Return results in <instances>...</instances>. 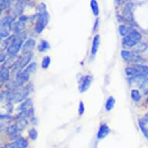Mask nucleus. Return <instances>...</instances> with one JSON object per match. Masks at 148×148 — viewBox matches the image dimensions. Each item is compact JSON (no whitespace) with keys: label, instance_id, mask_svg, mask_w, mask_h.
<instances>
[{"label":"nucleus","instance_id":"nucleus-35","mask_svg":"<svg viewBox=\"0 0 148 148\" xmlns=\"http://www.w3.org/2000/svg\"><path fill=\"white\" fill-rule=\"evenodd\" d=\"M147 102H148V97H147Z\"/></svg>","mask_w":148,"mask_h":148},{"label":"nucleus","instance_id":"nucleus-12","mask_svg":"<svg viewBox=\"0 0 148 148\" xmlns=\"http://www.w3.org/2000/svg\"><path fill=\"white\" fill-rule=\"evenodd\" d=\"M139 126L143 135L148 139V113L143 118L139 119Z\"/></svg>","mask_w":148,"mask_h":148},{"label":"nucleus","instance_id":"nucleus-29","mask_svg":"<svg viewBox=\"0 0 148 148\" xmlns=\"http://www.w3.org/2000/svg\"><path fill=\"white\" fill-rule=\"evenodd\" d=\"M84 113H85V106L82 101H80L78 104V115H82Z\"/></svg>","mask_w":148,"mask_h":148},{"label":"nucleus","instance_id":"nucleus-33","mask_svg":"<svg viewBox=\"0 0 148 148\" xmlns=\"http://www.w3.org/2000/svg\"><path fill=\"white\" fill-rule=\"evenodd\" d=\"M6 60V54L1 53V62H4Z\"/></svg>","mask_w":148,"mask_h":148},{"label":"nucleus","instance_id":"nucleus-30","mask_svg":"<svg viewBox=\"0 0 148 148\" xmlns=\"http://www.w3.org/2000/svg\"><path fill=\"white\" fill-rule=\"evenodd\" d=\"M9 35V30H6V27H2V29H1V38H3V37L6 38Z\"/></svg>","mask_w":148,"mask_h":148},{"label":"nucleus","instance_id":"nucleus-27","mask_svg":"<svg viewBox=\"0 0 148 148\" xmlns=\"http://www.w3.org/2000/svg\"><path fill=\"white\" fill-rule=\"evenodd\" d=\"M146 48H147V46H146L145 44H143L140 43V44H138L134 47V51L136 53L143 52L146 50Z\"/></svg>","mask_w":148,"mask_h":148},{"label":"nucleus","instance_id":"nucleus-10","mask_svg":"<svg viewBox=\"0 0 148 148\" xmlns=\"http://www.w3.org/2000/svg\"><path fill=\"white\" fill-rule=\"evenodd\" d=\"M6 134L8 135L10 138L14 139V140H17V139H18V138L20 137L21 130L17 127V126L16 124H13V125L9 126L8 127L6 128Z\"/></svg>","mask_w":148,"mask_h":148},{"label":"nucleus","instance_id":"nucleus-17","mask_svg":"<svg viewBox=\"0 0 148 148\" xmlns=\"http://www.w3.org/2000/svg\"><path fill=\"white\" fill-rule=\"evenodd\" d=\"M133 30V28L128 27V26H126V25H121V26H119V34L122 37H125L128 35Z\"/></svg>","mask_w":148,"mask_h":148},{"label":"nucleus","instance_id":"nucleus-15","mask_svg":"<svg viewBox=\"0 0 148 148\" xmlns=\"http://www.w3.org/2000/svg\"><path fill=\"white\" fill-rule=\"evenodd\" d=\"M99 44H100V36L97 34L94 37L93 40H92V48H91V55L94 57L96 54L99 47Z\"/></svg>","mask_w":148,"mask_h":148},{"label":"nucleus","instance_id":"nucleus-14","mask_svg":"<svg viewBox=\"0 0 148 148\" xmlns=\"http://www.w3.org/2000/svg\"><path fill=\"white\" fill-rule=\"evenodd\" d=\"M9 69L6 68V66L3 65L1 67V71H0V79H1V83H6L9 80Z\"/></svg>","mask_w":148,"mask_h":148},{"label":"nucleus","instance_id":"nucleus-6","mask_svg":"<svg viewBox=\"0 0 148 148\" xmlns=\"http://www.w3.org/2000/svg\"><path fill=\"white\" fill-rule=\"evenodd\" d=\"M32 58H33V53L32 52L27 54H23V56H22V57H19L17 60V63L15 64V65L13 68V71L16 72V74H17L18 72L23 70L25 67L28 66V64L30 63Z\"/></svg>","mask_w":148,"mask_h":148},{"label":"nucleus","instance_id":"nucleus-21","mask_svg":"<svg viewBox=\"0 0 148 148\" xmlns=\"http://www.w3.org/2000/svg\"><path fill=\"white\" fill-rule=\"evenodd\" d=\"M14 23V18L11 17H6L2 21V27H11V25Z\"/></svg>","mask_w":148,"mask_h":148},{"label":"nucleus","instance_id":"nucleus-5","mask_svg":"<svg viewBox=\"0 0 148 148\" xmlns=\"http://www.w3.org/2000/svg\"><path fill=\"white\" fill-rule=\"evenodd\" d=\"M20 113L25 117H29L31 119L34 118V108L33 102L30 99H27L23 102L19 108Z\"/></svg>","mask_w":148,"mask_h":148},{"label":"nucleus","instance_id":"nucleus-22","mask_svg":"<svg viewBox=\"0 0 148 148\" xmlns=\"http://www.w3.org/2000/svg\"><path fill=\"white\" fill-rule=\"evenodd\" d=\"M50 49V44L46 40H43L41 41V43L40 44V45L38 46V50L40 52H45L47 51V50Z\"/></svg>","mask_w":148,"mask_h":148},{"label":"nucleus","instance_id":"nucleus-3","mask_svg":"<svg viewBox=\"0 0 148 148\" xmlns=\"http://www.w3.org/2000/svg\"><path fill=\"white\" fill-rule=\"evenodd\" d=\"M125 72L126 75L129 77H137V76L146 77L148 75V66L143 64H136L134 66H130L127 67L125 69Z\"/></svg>","mask_w":148,"mask_h":148},{"label":"nucleus","instance_id":"nucleus-13","mask_svg":"<svg viewBox=\"0 0 148 148\" xmlns=\"http://www.w3.org/2000/svg\"><path fill=\"white\" fill-rule=\"evenodd\" d=\"M110 129L109 126H107L106 124H102L100 127H99V131L97 133V138L101 140L103 139L105 137H106L108 135L110 134Z\"/></svg>","mask_w":148,"mask_h":148},{"label":"nucleus","instance_id":"nucleus-23","mask_svg":"<svg viewBox=\"0 0 148 148\" xmlns=\"http://www.w3.org/2000/svg\"><path fill=\"white\" fill-rule=\"evenodd\" d=\"M140 89L141 92H143V95H147L148 94V78H146L145 79L143 80L142 84L140 85Z\"/></svg>","mask_w":148,"mask_h":148},{"label":"nucleus","instance_id":"nucleus-19","mask_svg":"<svg viewBox=\"0 0 148 148\" xmlns=\"http://www.w3.org/2000/svg\"><path fill=\"white\" fill-rule=\"evenodd\" d=\"M90 6L94 16H95V17H98L99 14V4L96 2V0H91Z\"/></svg>","mask_w":148,"mask_h":148},{"label":"nucleus","instance_id":"nucleus-4","mask_svg":"<svg viewBox=\"0 0 148 148\" xmlns=\"http://www.w3.org/2000/svg\"><path fill=\"white\" fill-rule=\"evenodd\" d=\"M141 40L142 35L133 29L128 35L123 37L122 43L125 47H133L138 44H140Z\"/></svg>","mask_w":148,"mask_h":148},{"label":"nucleus","instance_id":"nucleus-26","mask_svg":"<svg viewBox=\"0 0 148 148\" xmlns=\"http://www.w3.org/2000/svg\"><path fill=\"white\" fill-rule=\"evenodd\" d=\"M37 64L35 63V62H33V63L30 64L25 69H26L30 74H32L33 72H35L36 70H37Z\"/></svg>","mask_w":148,"mask_h":148},{"label":"nucleus","instance_id":"nucleus-25","mask_svg":"<svg viewBox=\"0 0 148 148\" xmlns=\"http://www.w3.org/2000/svg\"><path fill=\"white\" fill-rule=\"evenodd\" d=\"M50 61H51V60H50V57H48V56L44 57L41 63L42 68L44 69L48 68V67L50 66Z\"/></svg>","mask_w":148,"mask_h":148},{"label":"nucleus","instance_id":"nucleus-9","mask_svg":"<svg viewBox=\"0 0 148 148\" xmlns=\"http://www.w3.org/2000/svg\"><path fill=\"white\" fill-rule=\"evenodd\" d=\"M92 82V77L90 75H85L83 76L79 82V91L81 93H83L88 90V88L90 87L91 84Z\"/></svg>","mask_w":148,"mask_h":148},{"label":"nucleus","instance_id":"nucleus-28","mask_svg":"<svg viewBox=\"0 0 148 148\" xmlns=\"http://www.w3.org/2000/svg\"><path fill=\"white\" fill-rule=\"evenodd\" d=\"M29 137L32 140H36L38 137V133L35 129L33 128V129H30V131H29Z\"/></svg>","mask_w":148,"mask_h":148},{"label":"nucleus","instance_id":"nucleus-24","mask_svg":"<svg viewBox=\"0 0 148 148\" xmlns=\"http://www.w3.org/2000/svg\"><path fill=\"white\" fill-rule=\"evenodd\" d=\"M131 98L135 102L140 101L141 99V94H140V91L137 89H133L131 92Z\"/></svg>","mask_w":148,"mask_h":148},{"label":"nucleus","instance_id":"nucleus-11","mask_svg":"<svg viewBox=\"0 0 148 148\" xmlns=\"http://www.w3.org/2000/svg\"><path fill=\"white\" fill-rule=\"evenodd\" d=\"M35 45L36 41L33 39H28L27 41H25L24 44L23 45L22 49H21L23 54H27L32 52V50H33V49L35 47Z\"/></svg>","mask_w":148,"mask_h":148},{"label":"nucleus","instance_id":"nucleus-8","mask_svg":"<svg viewBox=\"0 0 148 148\" xmlns=\"http://www.w3.org/2000/svg\"><path fill=\"white\" fill-rule=\"evenodd\" d=\"M121 56L124 60H126L129 63H140L143 62L144 60L143 59L142 57H140V55H138L136 53L128 51V50H122L121 51Z\"/></svg>","mask_w":148,"mask_h":148},{"label":"nucleus","instance_id":"nucleus-31","mask_svg":"<svg viewBox=\"0 0 148 148\" xmlns=\"http://www.w3.org/2000/svg\"><path fill=\"white\" fill-rule=\"evenodd\" d=\"M2 148H19L17 147L16 142L10 143H8V144H6L4 147H2Z\"/></svg>","mask_w":148,"mask_h":148},{"label":"nucleus","instance_id":"nucleus-34","mask_svg":"<svg viewBox=\"0 0 148 148\" xmlns=\"http://www.w3.org/2000/svg\"><path fill=\"white\" fill-rule=\"evenodd\" d=\"M98 25H99V19H96V23H95V26H94V28H93V31H96Z\"/></svg>","mask_w":148,"mask_h":148},{"label":"nucleus","instance_id":"nucleus-20","mask_svg":"<svg viewBox=\"0 0 148 148\" xmlns=\"http://www.w3.org/2000/svg\"><path fill=\"white\" fill-rule=\"evenodd\" d=\"M15 142H16L17 147L19 148H27V140H26L25 138H23V137H19L18 139H17V140H15Z\"/></svg>","mask_w":148,"mask_h":148},{"label":"nucleus","instance_id":"nucleus-1","mask_svg":"<svg viewBox=\"0 0 148 148\" xmlns=\"http://www.w3.org/2000/svg\"><path fill=\"white\" fill-rule=\"evenodd\" d=\"M30 85L27 86H20L19 88H15L13 90H7L6 92H3L5 94V98L9 102H20L23 101L28 96L30 92Z\"/></svg>","mask_w":148,"mask_h":148},{"label":"nucleus","instance_id":"nucleus-32","mask_svg":"<svg viewBox=\"0 0 148 148\" xmlns=\"http://www.w3.org/2000/svg\"><path fill=\"white\" fill-rule=\"evenodd\" d=\"M127 1H128V0H115L116 3L119 4V5H123L124 3H126Z\"/></svg>","mask_w":148,"mask_h":148},{"label":"nucleus","instance_id":"nucleus-18","mask_svg":"<svg viewBox=\"0 0 148 148\" xmlns=\"http://www.w3.org/2000/svg\"><path fill=\"white\" fill-rule=\"evenodd\" d=\"M115 99H114L113 96H110L106 100V105H105V108L106 110L108 112H110L111 110H113V107L115 106Z\"/></svg>","mask_w":148,"mask_h":148},{"label":"nucleus","instance_id":"nucleus-16","mask_svg":"<svg viewBox=\"0 0 148 148\" xmlns=\"http://www.w3.org/2000/svg\"><path fill=\"white\" fill-rule=\"evenodd\" d=\"M131 8L132 4L131 3H128V4H126V7L124 8L123 10L124 19H126L128 21H132L133 20V15H132L131 13Z\"/></svg>","mask_w":148,"mask_h":148},{"label":"nucleus","instance_id":"nucleus-7","mask_svg":"<svg viewBox=\"0 0 148 148\" xmlns=\"http://www.w3.org/2000/svg\"><path fill=\"white\" fill-rule=\"evenodd\" d=\"M49 21V15L47 12L40 13L35 26V31L37 33H40L46 27Z\"/></svg>","mask_w":148,"mask_h":148},{"label":"nucleus","instance_id":"nucleus-2","mask_svg":"<svg viewBox=\"0 0 148 148\" xmlns=\"http://www.w3.org/2000/svg\"><path fill=\"white\" fill-rule=\"evenodd\" d=\"M26 37H27V35L23 32L17 33L16 35H14V38L11 44L7 48V54L9 56H17L20 49H22L23 45L24 44L23 43H25Z\"/></svg>","mask_w":148,"mask_h":148}]
</instances>
